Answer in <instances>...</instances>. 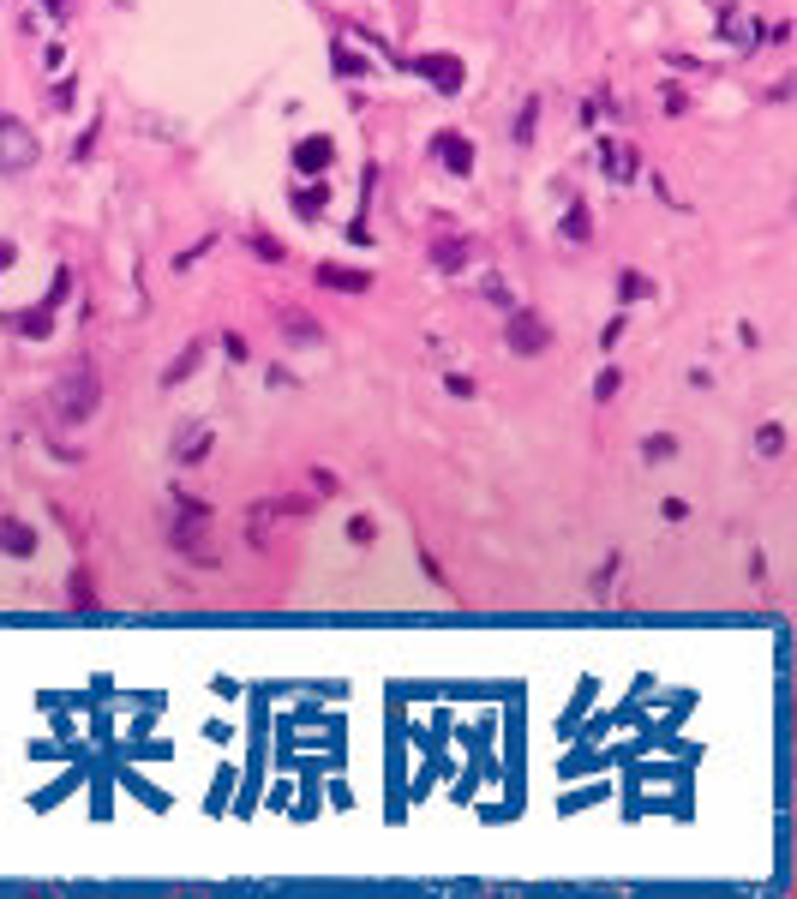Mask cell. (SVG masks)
<instances>
[{"instance_id": "6da1fadb", "label": "cell", "mask_w": 797, "mask_h": 899, "mask_svg": "<svg viewBox=\"0 0 797 899\" xmlns=\"http://www.w3.org/2000/svg\"><path fill=\"white\" fill-rule=\"evenodd\" d=\"M96 402H102V378H96V366H90V360L66 366V372H60V384H54V420H60V426H84V420L96 414Z\"/></svg>"}, {"instance_id": "7a4b0ae2", "label": "cell", "mask_w": 797, "mask_h": 899, "mask_svg": "<svg viewBox=\"0 0 797 899\" xmlns=\"http://www.w3.org/2000/svg\"><path fill=\"white\" fill-rule=\"evenodd\" d=\"M24 168H36V132L0 114V174H24Z\"/></svg>"}, {"instance_id": "3957f363", "label": "cell", "mask_w": 797, "mask_h": 899, "mask_svg": "<svg viewBox=\"0 0 797 899\" xmlns=\"http://www.w3.org/2000/svg\"><path fill=\"white\" fill-rule=\"evenodd\" d=\"M204 528H210V510H204V504H192L186 492H174V528H168V534H174V546L204 558Z\"/></svg>"}, {"instance_id": "277c9868", "label": "cell", "mask_w": 797, "mask_h": 899, "mask_svg": "<svg viewBox=\"0 0 797 899\" xmlns=\"http://www.w3.org/2000/svg\"><path fill=\"white\" fill-rule=\"evenodd\" d=\"M504 342H510V354H546V342H552V330H546V318H534V312H522V306H510V324H504Z\"/></svg>"}, {"instance_id": "5b68a950", "label": "cell", "mask_w": 797, "mask_h": 899, "mask_svg": "<svg viewBox=\"0 0 797 899\" xmlns=\"http://www.w3.org/2000/svg\"><path fill=\"white\" fill-rule=\"evenodd\" d=\"M420 78H432L438 84V96H456L462 90V60L456 54H420V60H408Z\"/></svg>"}, {"instance_id": "8992f818", "label": "cell", "mask_w": 797, "mask_h": 899, "mask_svg": "<svg viewBox=\"0 0 797 899\" xmlns=\"http://www.w3.org/2000/svg\"><path fill=\"white\" fill-rule=\"evenodd\" d=\"M210 444H216V432H210L204 420H192V426H180V432H174V462H180V468H192V462H204V456H210Z\"/></svg>"}, {"instance_id": "52a82bcc", "label": "cell", "mask_w": 797, "mask_h": 899, "mask_svg": "<svg viewBox=\"0 0 797 899\" xmlns=\"http://www.w3.org/2000/svg\"><path fill=\"white\" fill-rule=\"evenodd\" d=\"M312 282H318V288H336V294H366V288H372V276H366V270H348V264H318Z\"/></svg>"}, {"instance_id": "ba28073f", "label": "cell", "mask_w": 797, "mask_h": 899, "mask_svg": "<svg viewBox=\"0 0 797 899\" xmlns=\"http://www.w3.org/2000/svg\"><path fill=\"white\" fill-rule=\"evenodd\" d=\"M432 144H438V162H444L450 174H468V168H474V144H468L462 132H438Z\"/></svg>"}, {"instance_id": "9c48e42d", "label": "cell", "mask_w": 797, "mask_h": 899, "mask_svg": "<svg viewBox=\"0 0 797 899\" xmlns=\"http://www.w3.org/2000/svg\"><path fill=\"white\" fill-rule=\"evenodd\" d=\"M330 162H336V144H330V138H300V144H294V168H300V174H324Z\"/></svg>"}, {"instance_id": "30bf717a", "label": "cell", "mask_w": 797, "mask_h": 899, "mask_svg": "<svg viewBox=\"0 0 797 899\" xmlns=\"http://www.w3.org/2000/svg\"><path fill=\"white\" fill-rule=\"evenodd\" d=\"M276 324H282V336H288V342H300V348L324 336V330H318V318H312V312H300V306H276Z\"/></svg>"}, {"instance_id": "8fae6325", "label": "cell", "mask_w": 797, "mask_h": 899, "mask_svg": "<svg viewBox=\"0 0 797 899\" xmlns=\"http://www.w3.org/2000/svg\"><path fill=\"white\" fill-rule=\"evenodd\" d=\"M468 258H474V246H468V240H456V234H444V240H432V264H438L444 276H456V270H462Z\"/></svg>"}, {"instance_id": "7c38bea8", "label": "cell", "mask_w": 797, "mask_h": 899, "mask_svg": "<svg viewBox=\"0 0 797 899\" xmlns=\"http://www.w3.org/2000/svg\"><path fill=\"white\" fill-rule=\"evenodd\" d=\"M198 360H204V342H186V354L162 366V384H168V390H174V384H186V378L198 372Z\"/></svg>"}, {"instance_id": "4fadbf2b", "label": "cell", "mask_w": 797, "mask_h": 899, "mask_svg": "<svg viewBox=\"0 0 797 899\" xmlns=\"http://www.w3.org/2000/svg\"><path fill=\"white\" fill-rule=\"evenodd\" d=\"M0 552H6V558H30V552H36V534H30L24 522H0Z\"/></svg>"}, {"instance_id": "5bb4252c", "label": "cell", "mask_w": 797, "mask_h": 899, "mask_svg": "<svg viewBox=\"0 0 797 899\" xmlns=\"http://www.w3.org/2000/svg\"><path fill=\"white\" fill-rule=\"evenodd\" d=\"M600 168H606L612 180H630V174H636V156H630L624 144H600Z\"/></svg>"}, {"instance_id": "9a60e30c", "label": "cell", "mask_w": 797, "mask_h": 899, "mask_svg": "<svg viewBox=\"0 0 797 899\" xmlns=\"http://www.w3.org/2000/svg\"><path fill=\"white\" fill-rule=\"evenodd\" d=\"M324 198H330L324 180H318V186H300V192H294V216H300V222H318V216H324Z\"/></svg>"}, {"instance_id": "2e32d148", "label": "cell", "mask_w": 797, "mask_h": 899, "mask_svg": "<svg viewBox=\"0 0 797 899\" xmlns=\"http://www.w3.org/2000/svg\"><path fill=\"white\" fill-rule=\"evenodd\" d=\"M588 234H594L588 204H570V210H564V240H570V246H588Z\"/></svg>"}, {"instance_id": "e0dca14e", "label": "cell", "mask_w": 797, "mask_h": 899, "mask_svg": "<svg viewBox=\"0 0 797 899\" xmlns=\"http://www.w3.org/2000/svg\"><path fill=\"white\" fill-rule=\"evenodd\" d=\"M312 510V498H264V504H252V516L264 522V516H306Z\"/></svg>"}, {"instance_id": "ac0fdd59", "label": "cell", "mask_w": 797, "mask_h": 899, "mask_svg": "<svg viewBox=\"0 0 797 899\" xmlns=\"http://www.w3.org/2000/svg\"><path fill=\"white\" fill-rule=\"evenodd\" d=\"M18 330H24L30 342H42V336L54 330V312H48V306H36V312H24V318H18Z\"/></svg>"}, {"instance_id": "d6986e66", "label": "cell", "mask_w": 797, "mask_h": 899, "mask_svg": "<svg viewBox=\"0 0 797 899\" xmlns=\"http://www.w3.org/2000/svg\"><path fill=\"white\" fill-rule=\"evenodd\" d=\"M726 36H732V42H744V48H750V42H756V24H750V18H744V12H738V6H726Z\"/></svg>"}, {"instance_id": "ffe728a7", "label": "cell", "mask_w": 797, "mask_h": 899, "mask_svg": "<svg viewBox=\"0 0 797 899\" xmlns=\"http://www.w3.org/2000/svg\"><path fill=\"white\" fill-rule=\"evenodd\" d=\"M534 120H540V96L522 102V114H516V144H534Z\"/></svg>"}, {"instance_id": "44dd1931", "label": "cell", "mask_w": 797, "mask_h": 899, "mask_svg": "<svg viewBox=\"0 0 797 899\" xmlns=\"http://www.w3.org/2000/svg\"><path fill=\"white\" fill-rule=\"evenodd\" d=\"M618 294H624V300H648V294H654V282H648L642 270H624V276H618Z\"/></svg>"}, {"instance_id": "7402d4cb", "label": "cell", "mask_w": 797, "mask_h": 899, "mask_svg": "<svg viewBox=\"0 0 797 899\" xmlns=\"http://www.w3.org/2000/svg\"><path fill=\"white\" fill-rule=\"evenodd\" d=\"M756 450H762V456H780V450H786V426H780V420H768V426L756 432Z\"/></svg>"}, {"instance_id": "603a6c76", "label": "cell", "mask_w": 797, "mask_h": 899, "mask_svg": "<svg viewBox=\"0 0 797 899\" xmlns=\"http://www.w3.org/2000/svg\"><path fill=\"white\" fill-rule=\"evenodd\" d=\"M66 294H72V270H54V288L42 294V306H48V312H60V306H66Z\"/></svg>"}, {"instance_id": "cb8c5ba5", "label": "cell", "mask_w": 797, "mask_h": 899, "mask_svg": "<svg viewBox=\"0 0 797 899\" xmlns=\"http://www.w3.org/2000/svg\"><path fill=\"white\" fill-rule=\"evenodd\" d=\"M306 486H312V498H336V492H342V480H336L330 468H312V474H306Z\"/></svg>"}, {"instance_id": "d4e9b609", "label": "cell", "mask_w": 797, "mask_h": 899, "mask_svg": "<svg viewBox=\"0 0 797 899\" xmlns=\"http://www.w3.org/2000/svg\"><path fill=\"white\" fill-rule=\"evenodd\" d=\"M252 252H258V258H270V264H282V258H288V252H282V240H270V234H252Z\"/></svg>"}, {"instance_id": "484cf974", "label": "cell", "mask_w": 797, "mask_h": 899, "mask_svg": "<svg viewBox=\"0 0 797 899\" xmlns=\"http://www.w3.org/2000/svg\"><path fill=\"white\" fill-rule=\"evenodd\" d=\"M66 600H72V606H96V588H90L84 576H72V582H66Z\"/></svg>"}, {"instance_id": "4316f807", "label": "cell", "mask_w": 797, "mask_h": 899, "mask_svg": "<svg viewBox=\"0 0 797 899\" xmlns=\"http://www.w3.org/2000/svg\"><path fill=\"white\" fill-rule=\"evenodd\" d=\"M618 384H624V378H618V372H612V366H606V372H600V378H594V396H600V402H612V396H618Z\"/></svg>"}, {"instance_id": "83f0119b", "label": "cell", "mask_w": 797, "mask_h": 899, "mask_svg": "<svg viewBox=\"0 0 797 899\" xmlns=\"http://www.w3.org/2000/svg\"><path fill=\"white\" fill-rule=\"evenodd\" d=\"M372 534H378V528H372V516H348V540H354V546H366Z\"/></svg>"}, {"instance_id": "f1b7e54d", "label": "cell", "mask_w": 797, "mask_h": 899, "mask_svg": "<svg viewBox=\"0 0 797 899\" xmlns=\"http://www.w3.org/2000/svg\"><path fill=\"white\" fill-rule=\"evenodd\" d=\"M336 72H342V78H354V72H366V60H360V54H348V48H336Z\"/></svg>"}, {"instance_id": "f546056e", "label": "cell", "mask_w": 797, "mask_h": 899, "mask_svg": "<svg viewBox=\"0 0 797 899\" xmlns=\"http://www.w3.org/2000/svg\"><path fill=\"white\" fill-rule=\"evenodd\" d=\"M486 300H498V306H516V300H510V288H504V276H486Z\"/></svg>"}, {"instance_id": "4dcf8cb0", "label": "cell", "mask_w": 797, "mask_h": 899, "mask_svg": "<svg viewBox=\"0 0 797 899\" xmlns=\"http://www.w3.org/2000/svg\"><path fill=\"white\" fill-rule=\"evenodd\" d=\"M444 390H450V396H462V402H468V396H474V378H462V372H450V378H444Z\"/></svg>"}, {"instance_id": "1f68e13d", "label": "cell", "mask_w": 797, "mask_h": 899, "mask_svg": "<svg viewBox=\"0 0 797 899\" xmlns=\"http://www.w3.org/2000/svg\"><path fill=\"white\" fill-rule=\"evenodd\" d=\"M672 450H678V444H672V438H648V444H642V456H648V462H654V456H660V462H666V456H672Z\"/></svg>"}, {"instance_id": "d6a6232c", "label": "cell", "mask_w": 797, "mask_h": 899, "mask_svg": "<svg viewBox=\"0 0 797 899\" xmlns=\"http://www.w3.org/2000/svg\"><path fill=\"white\" fill-rule=\"evenodd\" d=\"M618 342H624V318H612V324L600 330V348H618Z\"/></svg>"}, {"instance_id": "836d02e7", "label": "cell", "mask_w": 797, "mask_h": 899, "mask_svg": "<svg viewBox=\"0 0 797 899\" xmlns=\"http://www.w3.org/2000/svg\"><path fill=\"white\" fill-rule=\"evenodd\" d=\"M12 258H18V246H12V240H0V270H6Z\"/></svg>"}, {"instance_id": "e575fe53", "label": "cell", "mask_w": 797, "mask_h": 899, "mask_svg": "<svg viewBox=\"0 0 797 899\" xmlns=\"http://www.w3.org/2000/svg\"><path fill=\"white\" fill-rule=\"evenodd\" d=\"M48 12H54V18H66V0H48Z\"/></svg>"}]
</instances>
